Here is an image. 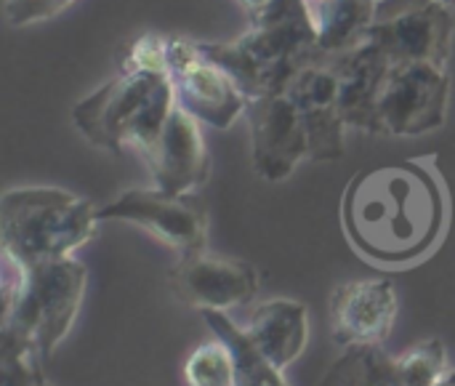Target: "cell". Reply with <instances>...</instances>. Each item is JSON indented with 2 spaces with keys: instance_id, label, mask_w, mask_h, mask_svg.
Listing matches in <instances>:
<instances>
[{
  "instance_id": "obj_1",
  "label": "cell",
  "mask_w": 455,
  "mask_h": 386,
  "mask_svg": "<svg viewBox=\"0 0 455 386\" xmlns=\"http://www.w3.org/2000/svg\"><path fill=\"white\" fill-rule=\"evenodd\" d=\"M445 221L448 197L427 160L360 171L341 200L349 243L379 264L419 261L437 245Z\"/></svg>"
},
{
  "instance_id": "obj_2",
  "label": "cell",
  "mask_w": 455,
  "mask_h": 386,
  "mask_svg": "<svg viewBox=\"0 0 455 386\" xmlns=\"http://www.w3.org/2000/svg\"><path fill=\"white\" fill-rule=\"evenodd\" d=\"M197 45L232 75L245 99L283 91L301 67L325 56L307 0H275L264 13L251 16V27L237 37L197 40Z\"/></svg>"
},
{
  "instance_id": "obj_3",
  "label": "cell",
  "mask_w": 455,
  "mask_h": 386,
  "mask_svg": "<svg viewBox=\"0 0 455 386\" xmlns=\"http://www.w3.org/2000/svg\"><path fill=\"white\" fill-rule=\"evenodd\" d=\"M5 269L0 342L27 347L45 363L77 318L88 280L85 267L67 256L27 269L5 261Z\"/></svg>"
},
{
  "instance_id": "obj_4",
  "label": "cell",
  "mask_w": 455,
  "mask_h": 386,
  "mask_svg": "<svg viewBox=\"0 0 455 386\" xmlns=\"http://www.w3.org/2000/svg\"><path fill=\"white\" fill-rule=\"evenodd\" d=\"M99 208L59 187H19L0 197V245L19 269L72 256L99 227Z\"/></svg>"
},
{
  "instance_id": "obj_5",
  "label": "cell",
  "mask_w": 455,
  "mask_h": 386,
  "mask_svg": "<svg viewBox=\"0 0 455 386\" xmlns=\"http://www.w3.org/2000/svg\"><path fill=\"white\" fill-rule=\"evenodd\" d=\"M176 107L168 72H120L72 107V123L93 147L144 152Z\"/></svg>"
},
{
  "instance_id": "obj_6",
  "label": "cell",
  "mask_w": 455,
  "mask_h": 386,
  "mask_svg": "<svg viewBox=\"0 0 455 386\" xmlns=\"http://www.w3.org/2000/svg\"><path fill=\"white\" fill-rule=\"evenodd\" d=\"M453 29V11L440 0H379L368 43L389 64H435L448 69Z\"/></svg>"
},
{
  "instance_id": "obj_7",
  "label": "cell",
  "mask_w": 455,
  "mask_h": 386,
  "mask_svg": "<svg viewBox=\"0 0 455 386\" xmlns=\"http://www.w3.org/2000/svg\"><path fill=\"white\" fill-rule=\"evenodd\" d=\"M451 72L435 64H389L376 93V133L421 136L448 117Z\"/></svg>"
},
{
  "instance_id": "obj_8",
  "label": "cell",
  "mask_w": 455,
  "mask_h": 386,
  "mask_svg": "<svg viewBox=\"0 0 455 386\" xmlns=\"http://www.w3.org/2000/svg\"><path fill=\"white\" fill-rule=\"evenodd\" d=\"M168 80L173 85L176 104L197 123L216 131L232 128L248 109V99L232 75L216 64L197 40L168 37Z\"/></svg>"
},
{
  "instance_id": "obj_9",
  "label": "cell",
  "mask_w": 455,
  "mask_h": 386,
  "mask_svg": "<svg viewBox=\"0 0 455 386\" xmlns=\"http://www.w3.org/2000/svg\"><path fill=\"white\" fill-rule=\"evenodd\" d=\"M99 219L136 224L181 253L205 251L208 240L205 208L189 195H171L157 187H136L120 192L112 203L99 208Z\"/></svg>"
},
{
  "instance_id": "obj_10",
  "label": "cell",
  "mask_w": 455,
  "mask_h": 386,
  "mask_svg": "<svg viewBox=\"0 0 455 386\" xmlns=\"http://www.w3.org/2000/svg\"><path fill=\"white\" fill-rule=\"evenodd\" d=\"M253 171L264 181H285L299 163L309 160V133L301 109L288 91L248 99Z\"/></svg>"
},
{
  "instance_id": "obj_11",
  "label": "cell",
  "mask_w": 455,
  "mask_h": 386,
  "mask_svg": "<svg viewBox=\"0 0 455 386\" xmlns=\"http://www.w3.org/2000/svg\"><path fill=\"white\" fill-rule=\"evenodd\" d=\"M176 299L197 312L232 310L248 304L259 294V272L243 259L216 256L208 251L181 253L168 272Z\"/></svg>"
},
{
  "instance_id": "obj_12",
  "label": "cell",
  "mask_w": 455,
  "mask_h": 386,
  "mask_svg": "<svg viewBox=\"0 0 455 386\" xmlns=\"http://www.w3.org/2000/svg\"><path fill=\"white\" fill-rule=\"evenodd\" d=\"M296 107L301 109L309 133V160L333 163L344 157V117L339 109V67L336 56H323L301 67L288 85Z\"/></svg>"
},
{
  "instance_id": "obj_13",
  "label": "cell",
  "mask_w": 455,
  "mask_h": 386,
  "mask_svg": "<svg viewBox=\"0 0 455 386\" xmlns=\"http://www.w3.org/2000/svg\"><path fill=\"white\" fill-rule=\"evenodd\" d=\"M147 160L155 187L171 195H189L208 181L211 157L200 123L187 115L179 104L173 107L168 123L157 139L141 152Z\"/></svg>"
},
{
  "instance_id": "obj_14",
  "label": "cell",
  "mask_w": 455,
  "mask_h": 386,
  "mask_svg": "<svg viewBox=\"0 0 455 386\" xmlns=\"http://www.w3.org/2000/svg\"><path fill=\"white\" fill-rule=\"evenodd\" d=\"M397 320V291L392 280H349L331 296V331L336 344H381Z\"/></svg>"
},
{
  "instance_id": "obj_15",
  "label": "cell",
  "mask_w": 455,
  "mask_h": 386,
  "mask_svg": "<svg viewBox=\"0 0 455 386\" xmlns=\"http://www.w3.org/2000/svg\"><path fill=\"white\" fill-rule=\"evenodd\" d=\"M339 67V109L347 128H360L376 133V93L389 59L373 45L363 43L360 48L336 56Z\"/></svg>"
},
{
  "instance_id": "obj_16",
  "label": "cell",
  "mask_w": 455,
  "mask_h": 386,
  "mask_svg": "<svg viewBox=\"0 0 455 386\" xmlns=\"http://www.w3.org/2000/svg\"><path fill=\"white\" fill-rule=\"evenodd\" d=\"M253 344L283 371L288 368L309 342V312L307 304L293 299H272L256 307L248 323Z\"/></svg>"
},
{
  "instance_id": "obj_17",
  "label": "cell",
  "mask_w": 455,
  "mask_h": 386,
  "mask_svg": "<svg viewBox=\"0 0 455 386\" xmlns=\"http://www.w3.org/2000/svg\"><path fill=\"white\" fill-rule=\"evenodd\" d=\"M379 0H323L312 5L317 40L325 56H341L368 40Z\"/></svg>"
},
{
  "instance_id": "obj_18",
  "label": "cell",
  "mask_w": 455,
  "mask_h": 386,
  "mask_svg": "<svg viewBox=\"0 0 455 386\" xmlns=\"http://www.w3.org/2000/svg\"><path fill=\"white\" fill-rule=\"evenodd\" d=\"M205 326L213 331L216 339H221L235 363V386H288L283 382V371L253 344L245 328L235 326V320L221 310H205L200 312Z\"/></svg>"
},
{
  "instance_id": "obj_19",
  "label": "cell",
  "mask_w": 455,
  "mask_h": 386,
  "mask_svg": "<svg viewBox=\"0 0 455 386\" xmlns=\"http://www.w3.org/2000/svg\"><path fill=\"white\" fill-rule=\"evenodd\" d=\"M320 386H395V358L381 344L347 347Z\"/></svg>"
},
{
  "instance_id": "obj_20",
  "label": "cell",
  "mask_w": 455,
  "mask_h": 386,
  "mask_svg": "<svg viewBox=\"0 0 455 386\" xmlns=\"http://www.w3.org/2000/svg\"><path fill=\"white\" fill-rule=\"evenodd\" d=\"M448 376V352L440 339H427L395 360V386H437Z\"/></svg>"
},
{
  "instance_id": "obj_21",
  "label": "cell",
  "mask_w": 455,
  "mask_h": 386,
  "mask_svg": "<svg viewBox=\"0 0 455 386\" xmlns=\"http://www.w3.org/2000/svg\"><path fill=\"white\" fill-rule=\"evenodd\" d=\"M187 386H235V363L229 347L213 336V342L200 344L187 366H184Z\"/></svg>"
},
{
  "instance_id": "obj_22",
  "label": "cell",
  "mask_w": 455,
  "mask_h": 386,
  "mask_svg": "<svg viewBox=\"0 0 455 386\" xmlns=\"http://www.w3.org/2000/svg\"><path fill=\"white\" fill-rule=\"evenodd\" d=\"M120 72H168V37L141 35L117 56Z\"/></svg>"
},
{
  "instance_id": "obj_23",
  "label": "cell",
  "mask_w": 455,
  "mask_h": 386,
  "mask_svg": "<svg viewBox=\"0 0 455 386\" xmlns=\"http://www.w3.org/2000/svg\"><path fill=\"white\" fill-rule=\"evenodd\" d=\"M40 358L19 344L0 342V386H43V371H40Z\"/></svg>"
},
{
  "instance_id": "obj_24",
  "label": "cell",
  "mask_w": 455,
  "mask_h": 386,
  "mask_svg": "<svg viewBox=\"0 0 455 386\" xmlns=\"http://www.w3.org/2000/svg\"><path fill=\"white\" fill-rule=\"evenodd\" d=\"M75 0H5L3 11H5V19L13 27H29V24L59 16Z\"/></svg>"
},
{
  "instance_id": "obj_25",
  "label": "cell",
  "mask_w": 455,
  "mask_h": 386,
  "mask_svg": "<svg viewBox=\"0 0 455 386\" xmlns=\"http://www.w3.org/2000/svg\"><path fill=\"white\" fill-rule=\"evenodd\" d=\"M235 3H240V5L248 11V16H259V13H264L275 0H235Z\"/></svg>"
},
{
  "instance_id": "obj_26",
  "label": "cell",
  "mask_w": 455,
  "mask_h": 386,
  "mask_svg": "<svg viewBox=\"0 0 455 386\" xmlns=\"http://www.w3.org/2000/svg\"><path fill=\"white\" fill-rule=\"evenodd\" d=\"M437 386H455V379L453 376H448V379H443V382H440Z\"/></svg>"
},
{
  "instance_id": "obj_27",
  "label": "cell",
  "mask_w": 455,
  "mask_h": 386,
  "mask_svg": "<svg viewBox=\"0 0 455 386\" xmlns=\"http://www.w3.org/2000/svg\"><path fill=\"white\" fill-rule=\"evenodd\" d=\"M440 3H445V5H451V8H455V0H440Z\"/></svg>"
},
{
  "instance_id": "obj_28",
  "label": "cell",
  "mask_w": 455,
  "mask_h": 386,
  "mask_svg": "<svg viewBox=\"0 0 455 386\" xmlns=\"http://www.w3.org/2000/svg\"><path fill=\"white\" fill-rule=\"evenodd\" d=\"M307 3H309V5H315V3H323V0H307Z\"/></svg>"
},
{
  "instance_id": "obj_29",
  "label": "cell",
  "mask_w": 455,
  "mask_h": 386,
  "mask_svg": "<svg viewBox=\"0 0 455 386\" xmlns=\"http://www.w3.org/2000/svg\"><path fill=\"white\" fill-rule=\"evenodd\" d=\"M451 376H453V379H455V371H453V374H451Z\"/></svg>"
}]
</instances>
